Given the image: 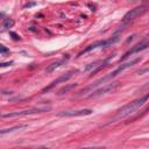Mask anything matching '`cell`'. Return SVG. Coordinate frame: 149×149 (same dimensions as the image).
<instances>
[{"instance_id": "ba28073f", "label": "cell", "mask_w": 149, "mask_h": 149, "mask_svg": "<svg viewBox=\"0 0 149 149\" xmlns=\"http://www.w3.org/2000/svg\"><path fill=\"white\" fill-rule=\"evenodd\" d=\"M147 47H148V44L147 43H139V44H136L133 49H130V50H128L121 58H120V62H122V61H125L127 57H129L130 55H133V54H136V52H139V51H141V50H144V49H147Z\"/></svg>"}, {"instance_id": "277c9868", "label": "cell", "mask_w": 149, "mask_h": 149, "mask_svg": "<svg viewBox=\"0 0 149 149\" xmlns=\"http://www.w3.org/2000/svg\"><path fill=\"white\" fill-rule=\"evenodd\" d=\"M77 71L76 70H71V71H69V72H66L65 74H62V76H59L57 79H55L54 81H51V84L49 85V86H47V87H44L43 90H42V93H45V92H48V91H50L52 87H55L57 84H59V83H63V81H66L68 79H70L74 73H76Z\"/></svg>"}, {"instance_id": "8992f818", "label": "cell", "mask_w": 149, "mask_h": 149, "mask_svg": "<svg viewBox=\"0 0 149 149\" xmlns=\"http://www.w3.org/2000/svg\"><path fill=\"white\" fill-rule=\"evenodd\" d=\"M140 59H141V58H136V59H133V61H130V62H127V63H123V64H121V65H120L118 69H115L114 71H112L111 73H108V74H107V78H108V79H112V78H114L115 76H118L119 73H121L123 70H126V69L130 68L132 65L136 64L137 62H140Z\"/></svg>"}, {"instance_id": "7c38bea8", "label": "cell", "mask_w": 149, "mask_h": 149, "mask_svg": "<svg viewBox=\"0 0 149 149\" xmlns=\"http://www.w3.org/2000/svg\"><path fill=\"white\" fill-rule=\"evenodd\" d=\"M14 26V20L13 19H9V17H7V19H5L3 20V23H2V27H3V29H8V28H12Z\"/></svg>"}, {"instance_id": "e0dca14e", "label": "cell", "mask_w": 149, "mask_h": 149, "mask_svg": "<svg viewBox=\"0 0 149 149\" xmlns=\"http://www.w3.org/2000/svg\"><path fill=\"white\" fill-rule=\"evenodd\" d=\"M148 71V69H144V70H141V71H139V73L140 74H142V73H144V72H147Z\"/></svg>"}, {"instance_id": "52a82bcc", "label": "cell", "mask_w": 149, "mask_h": 149, "mask_svg": "<svg viewBox=\"0 0 149 149\" xmlns=\"http://www.w3.org/2000/svg\"><path fill=\"white\" fill-rule=\"evenodd\" d=\"M92 113V109L84 108V109H73V111H63L58 113L59 116H83V115H90Z\"/></svg>"}, {"instance_id": "d6986e66", "label": "cell", "mask_w": 149, "mask_h": 149, "mask_svg": "<svg viewBox=\"0 0 149 149\" xmlns=\"http://www.w3.org/2000/svg\"><path fill=\"white\" fill-rule=\"evenodd\" d=\"M0 78H1V77H0Z\"/></svg>"}, {"instance_id": "9a60e30c", "label": "cell", "mask_w": 149, "mask_h": 149, "mask_svg": "<svg viewBox=\"0 0 149 149\" xmlns=\"http://www.w3.org/2000/svg\"><path fill=\"white\" fill-rule=\"evenodd\" d=\"M9 34H10V36H13V38H14V40H16V41H17V40H20V36H19L17 34H15V33H13V31H10Z\"/></svg>"}, {"instance_id": "4fadbf2b", "label": "cell", "mask_w": 149, "mask_h": 149, "mask_svg": "<svg viewBox=\"0 0 149 149\" xmlns=\"http://www.w3.org/2000/svg\"><path fill=\"white\" fill-rule=\"evenodd\" d=\"M99 62H94V63H91V64H88L86 68H85V70L84 71H88V70H91L92 68H94V66H97V64H98Z\"/></svg>"}, {"instance_id": "9c48e42d", "label": "cell", "mask_w": 149, "mask_h": 149, "mask_svg": "<svg viewBox=\"0 0 149 149\" xmlns=\"http://www.w3.org/2000/svg\"><path fill=\"white\" fill-rule=\"evenodd\" d=\"M69 61V55H65L62 59H59V61H56V62H54V63H51L48 68H47V72H51V71H54L55 69H57V68H59L61 65H63V64H65L66 62Z\"/></svg>"}, {"instance_id": "5bb4252c", "label": "cell", "mask_w": 149, "mask_h": 149, "mask_svg": "<svg viewBox=\"0 0 149 149\" xmlns=\"http://www.w3.org/2000/svg\"><path fill=\"white\" fill-rule=\"evenodd\" d=\"M13 62L10 61V62H3V63H0V68H5V66H8V65H10Z\"/></svg>"}, {"instance_id": "5b68a950", "label": "cell", "mask_w": 149, "mask_h": 149, "mask_svg": "<svg viewBox=\"0 0 149 149\" xmlns=\"http://www.w3.org/2000/svg\"><path fill=\"white\" fill-rule=\"evenodd\" d=\"M119 87V83H112V84H106L104 85L102 87L98 88L97 91L94 92H91L92 94H90V98H97V97H100L105 93H108V92H112L114 90H116Z\"/></svg>"}, {"instance_id": "ac0fdd59", "label": "cell", "mask_w": 149, "mask_h": 149, "mask_svg": "<svg viewBox=\"0 0 149 149\" xmlns=\"http://www.w3.org/2000/svg\"><path fill=\"white\" fill-rule=\"evenodd\" d=\"M132 1H136V0H132Z\"/></svg>"}, {"instance_id": "2e32d148", "label": "cell", "mask_w": 149, "mask_h": 149, "mask_svg": "<svg viewBox=\"0 0 149 149\" xmlns=\"http://www.w3.org/2000/svg\"><path fill=\"white\" fill-rule=\"evenodd\" d=\"M0 52H8V49L0 44Z\"/></svg>"}, {"instance_id": "7a4b0ae2", "label": "cell", "mask_w": 149, "mask_h": 149, "mask_svg": "<svg viewBox=\"0 0 149 149\" xmlns=\"http://www.w3.org/2000/svg\"><path fill=\"white\" fill-rule=\"evenodd\" d=\"M50 111V106H43V107H33L29 109H24V111H20V112H12V113H6L2 114V118H20V116H24V115H29V114H35V113H43Z\"/></svg>"}, {"instance_id": "6da1fadb", "label": "cell", "mask_w": 149, "mask_h": 149, "mask_svg": "<svg viewBox=\"0 0 149 149\" xmlns=\"http://www.w3.org/2000/svg\"><path fill=\"white\" fill-rule=\"evenodd\" d=\"M147 100H148V94H144V95H142L141 98H139V99H136V100H134V101H132V102L125 105L122 108H120V109L118 111V113H116V115L113 118L112 122H115L116 120L123 119V118H126V116L133 114V113H134L135 111H137L141 106H143V105L147 102Z\"/></svg>"}, {"instance_id": "8fae6325", "label": "cell", "mask_w": 149, "mask_h": 149, "mask_svg": "<svg viewBox=\"0 0 149 149\" xmlns=\"http://www.w3.org/2000/svg\"><path fill=\"white\" fill-rule=\"evenodd\" d=\"M76 85H77V84H70V85H66V86L62 87V88H61V90L57 92V94H58V95L65 94V93H68L69 91H71L72 88H74V87H76Z\"/></svg>"}, {"instance_id": "30bf717a", "label": "cell", "mask_w": 149, "mask_h": 149, "mask_svg": "<svg viewBox=\"0 0 149 149\" xmlns=\"http://www.w3.org/2000/svg\"><path fill=\"white\" fill-rule=\"evenodd\" d=\"M27 126L26 125H19V126H14V127H10V128H6V129H1L0 130V136L5 135V134H8V133H12L14 130H17V129H22V128H26Z\"/></svg>"}, {"instance_id": "3957f363", "label": "cell", "mask_w": 149, "mask_h": 149, "mask_svg": "<svg viewBox=\"0 0 149 149\" xmlns=\"http://www.w3.org/2000/svg\"><path fill=\"white\" fill-rule=\"evenodd\" d=\"M147 12V7L146 6H140V7H136L134 9H130L129 12H127L123 16V21L127 22V21H132L139 16H141L142 14H144Z\"/></svg>"}]
</instances>
